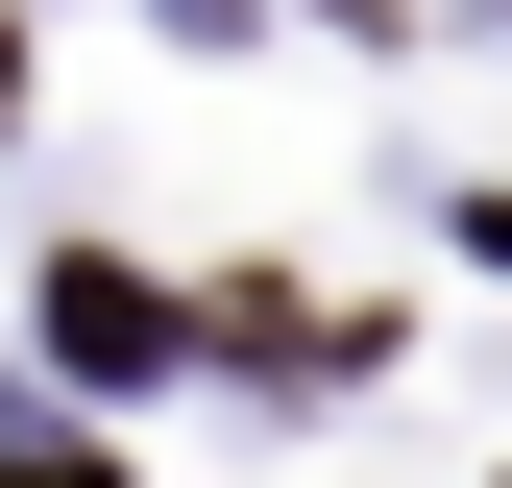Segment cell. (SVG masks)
Wrapping results in <instances>:
<instances>
[{
  "mask_svg": "<svg viewBox=\"0 0 512 488\" xmlns=\"http://www.w3.org/2000/svg\"><path fill=\"white\" fill-rule=\"evenodd\" d=\"M49 342H74V366H147V342H171V293H122V269H49Z\"/></svg>",
  "mask_w": 512,
  "mask_h": 488,
  "instance_id": "6da1fadb",
  "label": "cell"
}]
</instances>
